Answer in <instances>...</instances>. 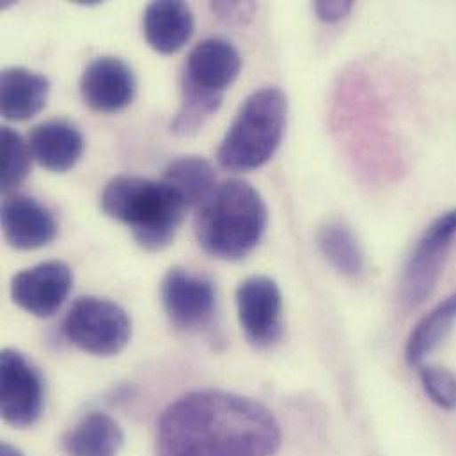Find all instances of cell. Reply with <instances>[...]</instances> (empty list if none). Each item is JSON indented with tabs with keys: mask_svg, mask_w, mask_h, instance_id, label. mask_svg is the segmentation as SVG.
<instances>
[{
	"mask_svg": "<svg viewBox=\"0 0 456 456\" xmlns=\"http://www.w3.org/2000/svg\"><path fill=\"white\" fill-rule=\"evenodd\" d=\"M212 281L185 268H171L162 281V302L173 325L182 330L205 327L216 311Z\"/></svg>",
	"mask_w": 456,
	"mask_h": 456,
	"instance_id": "obj_9",
	"label": "cell"
},
{
	"mask_svg": "<svg viewBox=\"0 0 456 456\" xmlns=\"http://www.w3.org/2000/svg\"><path fill=\"white\" fill-rule=\"evenodd\" d=\"M268 208L247 182L231 178L216 187L198 208L194 231L205 252L219 259H241L261 241Z\"/></svg>",
	"mask_w": 456,
	"mask_h": 456,
	"instance_id": "obj_3",
	"label": "cell"
},
{
	"mask_svg": "<svg viewBox=\"0 0 456 456\" xmlns=\"http://www.w3.org/2000/svg\"><path fill=\"white\" fill-rule=\"evenodd\" d=\"M50 94V80L32 69L12 66L0 75V110L9 121H27L39 114Z\"/></svg>",
	"mask_w": 456,
	"mask_h": 456,
	"instance_id": "obj_16",
	"label": "cell"
},
{
	"mask_svg": "<svg viewBox=\"0 0 456 456\" xmlns=\"http://www.w3.org/2000/svg\"><path fill=\"white\" fill-rule=\"evenodd\" d=\"M0 456H23L16 448H12L11 444H7V443H4L2 444V450H0Z\"/></svg>",
	"mask_w": 456,
	"mask_h": 456,
	"instance_id": "obj_26",
	"label": "cell"
},
{
	"mask_svg": "<svg viewBox=\"0 0 456 456\" xmlns=\"http://www.w3.org/2000/svg\"><path fill=\"white\" fill-rule=\"evenodd\" d=\"M318 247L323 257L345 275H359L364 270V250L352 231L341 221H330L318 231Z\"/></svg>",
	"mask_w": 456,
	"mask_h": 456,
	"instance_id": "obj_20",
	"label": "cell"
},
{
	"mask_svg": "<svg viewBox=\"0 0 456 456\" xmlns=\"http://www.w3.org/2000/svg\"><path fill=\"white\" fill-rule=\"evenodd\" d=\"M137 93L134 69L119 57H96L80 78V94L89 109L112 114L126 109Z\"/></svg>",
	"mask_w": 456,
	"mask_h": 456,
	"instance_id": "obj_11",
	"label": "cell"
},
{
	"mask_svg": "<svg viewBox=\"0 0 456 456\" xmlns=\"http://www.w3.org/2000/svg\"><path fill=\"white\" fill-rule=\"evenodd\" d=\"M240 69L241 57L234 45L223 37H208L191 50L182 80L200 89L224 94L238 78Z\"/></svg>",
	"mask_w": 456,
	"mask_h": 456,
	"instance_id": "obj_12",
	"label": "cell"
},
{
	"mask_svg": "<svg viewBox=\"0 0 456 456\" xmlns=\"http://www.w3.org/2000/svg\"><path fill=\"white\" fill-rule=\"evenodd\" d=\"M240 325L254 346H270L282 334V295L277 282L252 275L236 289Z\"/></svg>",
	"mask_w": 456,
	"mask_h": 456,
	"instance_id": "obj_7",
	"label": "cell"
},
{
	"mask_svg": "<svg viewBox=\"0 0 456 456\" xmlns=\"http://www.w3.org/2000/svg\"><path fill=\"white\" fill-rule=\"evenodd\" d=\"M456 322V291L437 304L411 332L407 341V361L412 366H421L448 336Z\"/></svg>",
	"mask_w": 456,
	"mask_h": 456,
	"instance_id": "obj_19",
	"label": "cell"
},
{
	"mask_svg": "<svg viewBox=\"0 0 456 456\" xmlns=\"http://www.w3.org/2000/svg\"><path fill=\"white\" fill-rule=\"evenodd\" d=\"M2 366V418L12 427H30L43 409V380L39 371L16 350H4Z\"/></svg>",
	"mask_w": 456,
	"mask_h": 456,
	"instance_id": "obj_8",
	"label": "cell"
},
{
	"mask_svg": "<svg viewBox=\"0 0 456 456\" xmlns=\"http://www.w3.org/2000/svg\"><path fill=\"white\" fill-rule=\"evenodd\" d=\"M0 151H2V164H0V183L4 192H11L20 187L32 167V151L28 141H25L16 130L9 126H2L0 134Z\"/></svg>",
	"mask_w": 456,
	"mask_h": 456,
	"instance_id": "obj_22",
	"label": "cell"
},
{
	"mask_svg": "<svg viewBox=\"0 0 456 456\" xmlns=\"http://www.w3.org/2000/svg\"><path fill=\"white\" fill-rule=\"evenodd\" d=\"M159 456H272L281 430L272 412L224 391L185 395L159 423Z\"/></svg>",
	"mask_w": 456,
	"mask_h": 456,
	"instance_id": "obj_1",
	"label": "cell"
},
{
	"mask_svg": "<svg viewBox=\"0 0 456 456\" xmlns=\"http://www.w3.org/2000/svg\"><path fill=\"white\" fill-rule=\"evenodd\" d=\"M354 9V2L350 0H320L314 2V12L316 16L325 23H336L341 21L350 14Z\"/></svg>",
	"mask_w": 456,
	"mask_h": 456,
	"instance_id": "obj_25",
	"label": "cell"
},
{
	"mask_svg": "<svg viewBox=\"0 0 456 456\" xmlns=\"http://www.w3.org/2000/svg\"><path fill=\"white\" fill-rule=\"evenodd\" d=\"M288 121V100L279 87L254 91L238 109L219 146L217 160L231 173L263 167L279 150Z\"/></svg>",
	"mask_w": 456,
	"mask_h": 456,
	"instance_id": "obj_4",
	"label": "cell"
},
{
	"mask_svg": "<svg viewBox=\"0 0 456 456\" xmlns=\"http://www.w3.org/2000/svg\"><path fill=\"white\" fill-rule=\"evenodd\" d=\"M164 182L182 196L189 208H200L216 191L217 175L207 159L198 155H183L167 166Z\"/></svg>",
	"mask_w": 456,
	"mask_h": 456,
	"instance_id": "obj_18",
	"label": "cell"
},
{
	"mask_svg": "<svg viewBox=\"0 0 456 456\" xmlns=\"http://www.w3.org/2000/svg\"><path fill=\"white\" fill-rule=\"evenodd\" d=\"M62 332L77 348L109 357L128 345L132 322L116 302L100 297H80L71 304L62 322Z\"/></svg>",
	"mask_w": 456,
	"mask_h": 456,
	"instance_id": "obj_5",
	"label": "cell"
},
{
	"mask_svg": "<svg viewBox=\"0 0 456 456\" xmlns=\"http://www.w3.org/2000/svg\"><path fill=\"white\" fill-rule=\"evenodd\" d=\"M144 36L159 53H176L194 32V14L185 2L159 0L148 4L142 18Z\"/></svg>",
	"mask_w": 456,
	"mask_h": 456,
	"instance_id": "obj_15",
	"label": "cell"
},
{
	"mask_svg": "<svg viewBox=\"0 0 456 456\" xmlns=\"http://www.w3.org/2000/svg\"><path fill=\"white\" fill-rule=\"evenodd\" d=\"M73 284L71 270L62 261H45L21 270L11 281V297L16 305L34 316H52L68 298Z\"/></svg>",
	"mask_w": 456,
	"mask_h": 456,
	"instance_id": "obj_10",
	"label": "cell"
},
{
	"mask_svg": "<svg viewBox=\"0 0 456 456\" xmlns=\"http://www.w3.org/2000/svg\"><path fill=\"white\" fill-rule=\"evenodd\" d=\"M453 241H456V210L434 221L421 234L407 259L400 288V297L407 309L421 305L432 295Z\"/></svg>",
	"mask_w": 456,
	"mask_h": 456,
	"instance_id": "obj_6",
	"label": "cell"
},
{
	"mask_svg": "<svg viewBox=\"0 0 456 456\" xmlns=\"http://www.w3.org/2000/svg\"><path fill=\"white\" fill-rule=\"evenodd\" d=\"M212 9L219 14V18L226 20L229 23H241L254 14L256 4L254 2H214Z\"/></svg>",
	"mask_w": 456,
	"mask_h": 456,
	"instance_id": "obj_24",
	"label": "cell"
},
{
	"mask_svg": "<svg viewBox=\"0 0 456 456\" xmlns=\"http://www.w3.org/2000/svg\"><path fill=\"white\" fill-rule=\"evenodd\" d=\"M224 94L200 89L182 80V103L171 123V132L182 137L196 135L221 109Z\"/></svg>",
	"mask_w": 456,
	"mask_h": 456,
	"instance_id": "obj_21",
	"label": "cell"
},
{
	"mask_svg": "<svg viewBox=\"0 0 456 456\" xmlns=\"http://www.w3.org/2000/svg\"><path fill=\"white\" fill-rule=\"evenodd\" d=\"M0 221L5 241L18 250H34L48 245L57 234L52 212L25 194H11L4 200Z\"/></svg>",
	"mask_w": 456,
	"mask_h": 456,
	"instance_id": "obj_13",
	"label": "cell"
},
{
	"mask_svg": "<svg viewBox=\"0 0 456 456\" xmlns=\"http://www.w3.org/2000/svg\"><path fill=\"white\" fill-rule=\"evenodd\" d=\"M421 384L430 400L444 411L456 409V375L441 366H419Z\"/></svg>",
	"mask_w": 456,
	"mask_h": 456,
	"instance_id": "obj_23",
	"label": "cell"
},
{
	"mask_svg": "<svg viewBox=\"0 0 456 456\" xmlns=\"http://www.w3.org/2000/svg\"><path fill=\"white\" fill-rule=\"evenodd\" d=\"M27 141L34 160L52 173H66L75 167L86 146L80 130L64 119L39 123Z\"/></svg>",
	"mask_w": 456,
	"mask_h": 456,
	"instance_id": "obj_14",
	"label": "cell"
},
{
	"mask_svg": "<svg viewBox=\"0 0 456 456\" xmlns=\"http://www.w3.org/2000/svg\"><path fill=\"white\" fill-rule=\"evenodd\" d=\"M103 214L130 229L134 240L150 252L169 247L189 207L164 180L141 176L112 178L100 198Z\"/></svg>",
	"mask_w": 456,
	"mask_h": 456,
	"instance_id": "obj_2",
	"label": "cell"
},
{
	"mask_svg": "<svg viewBox=\"0 0 456 456\" xmlns=\"http://www.w3.org/2000/svg\"><path fill=\"white\" fill-rule=\"evenodd\" d=\"M123 446L119 425L107 414H87L66 437L68 456H116Z\"/></svg>",
	"mask_w": 456,
	"mask_h": 456,
	"instance_id": "obj_17",
	"label": "cell"
}]
</instances>
